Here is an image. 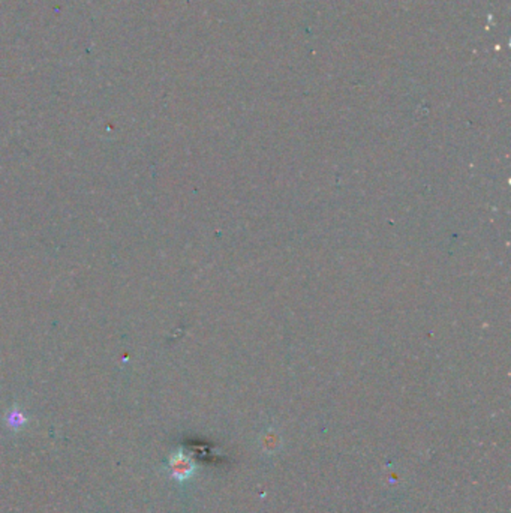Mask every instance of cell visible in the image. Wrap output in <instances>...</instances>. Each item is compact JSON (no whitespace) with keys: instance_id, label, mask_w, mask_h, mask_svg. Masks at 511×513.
Wrapping results in <instances>:
<instances>
[{"instance_id":"obj_1","label":"cell","mask_w":511,"mask_h":513,"mask_svg":"<svg viewBox=\"0 0 511 513\" xmlns=\"http://www.w3.org/2000/svg\"><path fill=\"white\" fill-rule=\"evenodd\" d=\"M168 468H170L171 476L174 477L176 480L185 482V480L190 479V477L194 476V473L197 470V465L188 455H185L183 452H181V450H179V452L172 453L170 456Z\"/></svg>"},{"instance_id":"obj_2","label":"cell","mask_w":511,"mask_h":513,"mask_svg":"<svg viewBox=\"0 0 511 513\" xmlns=\"http://www.w3.org/2000/svg\"><path fill=\"white\" fill-rule=\"evenodd\" d=\"M6 422H8V425H9V428H11V429H20V428L24 426L26 417L23 416V414L20 411L14 410V411H11V413L8 414Z\"/></svg>"}]
</instances>
